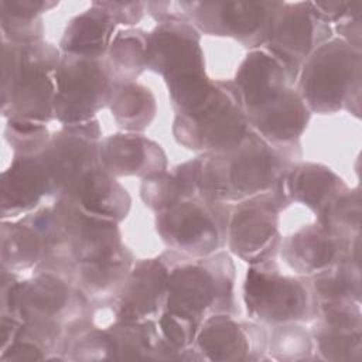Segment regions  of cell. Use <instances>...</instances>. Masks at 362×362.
Segmentation results:
<instances>
[{"instance_id": "1", "label": "cell", "mask_w": 362, "mask_h": 362, "mask_svg": "<svg viewBox=\"0 0 362 362\" xmlns=\"http://www.w3.org/2000/svg\"><path fill=\"white\" fill-rule=\"evenodd\" d=\"M61 58L44 42L6 44L1 48L3 115L8 120L42 124L54 113L55 72Z\"/></svg>"}, {"instance_id": "2", "label": "cell", "mask_w": 362, "mask_h": 362, "mask_svg": "<svg viewBox=\"0 0 362 362\" xmlns=\"http://www.w3.org/2000/svg\"><path fill=\"white\" fill-rule=\"evenodd\" d=\"M280 161L256 134H246L229 151L199 161V191L208 201L256 197L277 180Z\"/></svg>"}, {"instance_id": "3", "label": "cell", "mask_w": 362, "mask_h": 362, "mask_svg": "<svg viewBox=\"0 0 362 362\" xmlns=\"http://www.w3.org/2000/svg\"><path fill=\"white\" fill-rule=\"evenodd\" d=\"M238 93L214 86L209 96L192 110L178 115L175 134L188 148L214 154L236 147L247 134L246 117Z\"/></svg>"}, {"instance_id": "4", "label": "cell", "mask_w": 362, "mask_h": 362, "mask_svg": "<svg viewBox=\"0 0 362 362\" xmlns=\"http://www.w3.org/2000/svg\"><path fill=\"white\" fill-rule=\"evenodd\" d=\"M232 263L223 255L171 270L167 284L168 310L198 321L208 311L228 308L232 300Z\"/></svg>"}, {"instance_id": "5", "label": "cell", "mask_w": 362, "mask_h": 362, "mask_svg": "<svg viewBox=\"0 0 362 362\" xmlns=\"http://www.w3.org/2000/svg\"><path fill=\"white\" fill-rule=\"evenodd\" d=\"M55 116L68 124H81L110 102L109 71L96 58L66 54L55 72Z\"/></svg>"}, {"instance_id": "6", "label": "cell", "mask_w": 362, "mask_h": 362, "mask_svg": "<svg viewBox=\"0 0 362 362\" xmlns=\"http://www.w3.org/2000/svg\"><path fill=\"white\" fill-rule=\"evenodd\" d=\"M358 78L359 55L351 44L331 41L320 45L305 62L303 96L313 109L331 112L348 100Z\"/></svg>"}, {"instance_id": "7", "label": "cell", "mask_w": 362, "mask_h": 362, "mask_svg": "<svg viewBox=\"0 0 362 362\" xmlns=\"http://www.w3.org/2000/svg\"><path fill=\"white\" fill-rule=\"evenodd\" d=\"M226 218L219 202L184 199L160 211L157 228L174 249L194 256L215 252L225 236Z\"/></svg>"}, {"instance_id": "8", "label": "cell", "mask_w": 362, "mask_h": 362, "mask_svg": "<svg viewBox=\"0 0 362 362\" xmlns=\"http://www.w3.org/2000/svg\"><path fill=\"white\" fill-rule=\"evenodd\" d=\"M329 37V27L314 13L310 1H283L270 25L267 41L274 54L290 71L296 72L311 51Z\"/></svg>"}, {"instance_id": "9", "label": "cell", "mask_w": 362, "mask_h": 362, "mask_svg": "<svg viewBox=\"0 0 362 362\" xmlns=\"http://www.w3.org/2000/svg\"><path fill=\"white\" fill-rule=\"evenodd\" d=\"M283 1H197L192 20L209 34L233 37L243 44L266 41Z\"/></svg>"}, {"instance_id": "10", "label": "cell", "mask_w": 362, "mask_h": 362, "mask_svg": "<svg viewBox=\"0 0 362 362\" xmlns=\"http://www.w3.org/2000/svg\"><path fill=\"white\" fill-rule=\"evenodd\" d=\"M146 66L163 74L168 85L204 76L197 31L187 23H161L147 40Z\"/></svg>"}, {"instance_id": "11", "label": "cell", "mask_w": 362, "mask_h": 362, "mask_svg": "<svg viewBox=\"0 0 362 362\" xmlns=\"http://www.w3.org/2000/svg\"><path fill=\"white\" fill-rule=\"evenodd\" d=\"M245 298L249 313L266 322L304 318L311 307L310 294L300 281L255 267L247 273Z\"/></svg>"}, {"instance_id": "12", "label": "cell", "mask_w": 362, "mask_h": 362, "mask_svg": "<svg viewBox=\"0 0 362 362\" xmlns=\"http://www.w3.org/2000/svg\"><path fill=\"white\" fill-rule=\"evenodd\" d=\"M92 126L72 124L55 136L41 153L48 170L52 192L66 195L76 182L96 167L99 150L95 144Z\"/></svg>"}, {"instance_id": "13", "label": "cell", "mask_w": 362, "mask_h": 362, "mask_svg": "<svg viewBox=\"0 0 362 362\" xmlns=\"http://www.w3.org/2000/svg\"><path fill=\"white\" fill-rule=\"evenodd\" d=\"M277 198L256 195L232 214L229 238L232 250L246 262H262L277 239Z\"/></svg>"}, {"instance_id": "14", "label": "cell", "mask_w": 362, "mask_h": 362, "mask_svg": "<svg viewBox=\"0 0 362 362\" xmlns=\"http://www.w3.org/2000/svg\"><path fill=\"white\" fill-rule=\"evenodd\" d=\"M287 66L266 51H255L243 61L236 75L238 98L249 115L276 100L287 88Z\"/></svg>"}, {"instance_id": "15", "label": "cell", "mask_w": 362, "mask_h": 362, "mask_svg": "<svg viewBox=\"0 0 362 362\" xmlns=\"http://www.w3.org/2000/svg\"><path fill=\"white\" fill-rule=\"evenodd\" d=\"M168 269L160 260H143L127 276L119 304V320L137 322L156 314L167 301Z\"/></svg>"}, {"instance_id": "16", "label": "cell", "mask_w": 362, "mask_h": 362, "mask_svg": "<svg viewBox=\"0 0 362 362\" xmlns=\"http://www.w3.org/2000/svg\"><path fill=\"white\" fill-rule=\"evenodd\" d=\"M62 198L72 202L83 215L109 223L123 219L129 211V195L103 167L88 171Z\"/></svg>"}, {"instance_id": "17", "label": "cell", "mask_w": 362, "mask_h": 362, "mask_svg": "<svg viewBox=\"0 0 362 362\" xmlns=\"http://www.w3.org/2000/svg\"><path fill=\"white\" fill-rule=\"evenodd\" d=\"M54 212L47 209L18 223L1 228L3 270H21L35 264L49 250Z\"/></svg>"}, {"instance_id": "18", "label": "cell", "mask_w": 362, "mask_h": 362, "mask_svg": "<svg viewBox=\"0 0 362 362\" xmlns=\"http://www.w3.org/2000/svg\"><path fill=\"white\" fill-rule=\"evenodd\" d=\"M1 192L4 216L31 209L44 194L52 192L51 178L41 154L17 158L3 173Z\"/></svg>"}, {"instance_id": "19", "label": "cell", "mask_w": 362, "mask_h": 362, "mask_svg": "<svg viewBox=\"0 0 362 362\" xmlns=\"http://www.w3.org/2000/svg\"><path fill=\"white\" fill-rule=\"evenodd\" d=\"M102 167L117 175H154L165 167L161 148L136 134H116L99 148Z\"/></svg>"}, {"instance_id": "20", "label": "cell", "mask_w": 362, "mask_h": 362, "mask_svg": "<svg viewBox=\"0 0 362 362\" xmlns=\"http://www.w3.org/2000/svg\"><path fill=\"white\" fill-rule=\"evenodd\" d=\"M341 250L339 236L324 226H311L287 239L283 256L298 273L317 274L331 269Z\"/></svg>"}, {"instance_id": "21", "label": "cell", "mask_w": 362, "mask_h": 362, "mask_svg": "<svg viewBox=\"0 0 362 362\" xmlns=\"http://www.w3.org/2000/svg\"><path fill=\"white\" fill-rule=\"evenodd\" d=\"M115 25L109 11L99 1H93L90 8L76 16L66 27L62 49L69 55L98 59L110 47Z\"/></svg>"}, {"instance_id": "22", "label": "cell", "mask_w": 362, "mask_h": 362, "mask_svg": "<svg viewBox=\"0 0 362 362\" xmlns=\"http://www.w3.org/2000/svg\"><path fill=\"white\" fill-rule=\"evenodd\" d=\"M260 134L273 141L294 140L305 127L308 115L303 99L287 89L276 100L250 115Z\"/></svg>"}, {"instance_id": "23", "label": "cell", "mask_w": 362, "mask_h": 362, "mask_svg": "<svg viewBox=\"0 0 362 362\" xmlns=\"http://www.w3.org/2000/svg\"><path fill=\"white\" fill-rule=\"evenodd\" d=\"M199 191V161H191L174 174L157 173L146 178L143 184L144 202L158 211L177 202L192 198Z\"/></svg>"}, {"instance_id": "24", "label": "cell", "mask_w": 362, "mask_h": 362, "mask_svg": "<svg viewBox=\"0 0 362 362\" xmlns=\"http://www.w3.org/2000/svg\"><path fill=\"white\" fill-rule=\"evenodd\" d=\"M338 178L329 170L305 164L284 178V195L322 212L338 197Z\"/></svg>"}, {"instance_id": "25", "label": "cell", "mask_w": 362, "mask_h": 362, "mask_svg": "<svg viewBox=\"0 0 362 362\" xmlns=\"http://www.w3.org/2000/svg\"><path fill=\"white\" fill-rule=\"evenodd\" d=\"M58 3L44 0H1V28L13 44H28L41 35L40 14Z\"/></svg>"}, {"instance_id": "26", "label": "cell", "mask_w": 362, "mask_h": 362, "mask_svg": "<svg viewBox=\"0 0 362 362\" xmlns=\"http://www.w3.org/2000/svg\"><path fill=\"white\" fill-rule=\"evenodd\" d=\"M130 259L120 249L112 256L78 263V284L82 291L93 297H106L110 291L120 287L129 276Z\"/></svg>"}, {"instance_id": "27", "label": "cell", "mask_w": 362, "mask_h": 362, "mask_svg": "<svg viewBox=\"0 0 362 362\" xmlns=\"http://www.w3.org/2000/svg\"><path fill=\"white\" fill-rule=\"evenodd\" d=\"M198 342L214 359H239L247 351L246 332L226 315L209 318L199 332Z\"/></svg>"}, {"instance_id": "28", "label": "cell", "mask_w": 362, "mask_h": 362, "mask_svg": "<svg viewBox=\"0 0 362 362\" xmlns=\"http://www.w3.org/2000/svg\"><path fill=\"white\" fill-rule=\"evenodd\" d=\"M110 106L116 122L130 130L144 129L153 119L156 105L154 98L143 86L122 83L113 89Z\"/></svg>"}, {"instance_id": "29", "label": "cell", "mask_w": 362, "mask_h": 362, "mask_svg": "<svg viewBox=\"0 0 362 362\" xmlns=\"http://www.w3.org/2000/svg\"><path fill=\"white\" fill-rule=\"evenodd\" d=\"M148 37L140 31L126 30L116 34L109 47L110 74L119 76L124 83L132 76H137L146 66V49Z\"/></svg>"}, {"instance_id": "30", "label": "cell", "mask_w": 362, "mask_h": 362, "mask_svg": "<svg viewBox=\"0 0 362 362\" xmlns=\"http://www.w3.org/2000/svg\"><path fill=\"white\" fill-rule=\"evenodd\" d=\"M160 325L171 346L184 348L194 338L197 321L167 310L160 320Z\"/></svg>"}, {"instance_id": "31", "label": "cell", "mask_w": 362, "mask_h": 362, "mask_svg": "<svg viewBox=\"0 0 362 362\" xmlns=\"http://www.w3.org/2000/svg\"><path fill=\"white\" fill-rule=\"evenodd\" d=\"M146 7L164 23H185L187 18L194 17L197 1H148Z\"/></svg>"}, {"instance_id": "32", "label": "cell", "mask_w": 362, "mask_h": 362, "mask_svg": "<svg viewBox=\"0 0 362 362\" xmlns=\"http://www.w3.org/2000/svg\"><path fill=\"white\" fill-rule=\"evenodd\" d=\"M112 16L116 24H134L144 11L146 3L141 1H99Z\"/></svg>"}]
</instances>
